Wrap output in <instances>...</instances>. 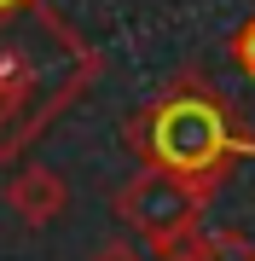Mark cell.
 I'll return each mask as SVG.
<instances>
[{
    "instance_id": "6da1fadb",
    "label": "cell",
    "mask_w": 255,
    "mask_h": 261,
    "mask_svg": "<svg viewBox=\"0 0 255 261\" xmlns=\"http://www.w3.org/2000/svg\"><path fill=\"white\" fill-rule=\"evenodd\" d=\"M99 47H87L47 0L0 12V163L23 157L29 140L99 82Z\"/></svg>"
},
{
    "instance_id": "7a4b0ae2",
    "label": "cell",
    "mask_w": 255,
    "mask_h": 261,
    "mask_svg": "<svg viewBox=\"0 0 255 261\" xmlns=\"http://www.w3.org/2000/svg\"><path fill=\"white\" fill-rule=\"evenodd\" d=\"M128 145L145 157V168L215 186L220 168L244 151V134L232 128L226 105H220L197 75H180L128 122Z\"/></svg>"
},
{
    "instance_id": "3957f363",
    "label": "cell",
    "mask_w": 255,
    "mask_h": 261,
    "mask_svg": "<svg viewBox=\"0 0 255 261\" xmlns=\"http://www.w3.org/2000/svg\"><path fill=\"white\" fill-rule=\"evenodd\" d=\"M209 192H215V186H197V180L162 174V168H139V174L116 192V221H122L151 255L168 261L174 250H186V244L203 232Z\"/></svg>"
},
{
    "instance_id": "277c9868",
    "label": "cell",
    "mask_w": 255,
    "mask_h": 261,
    "mask_svg": "<svg viewBox=\"0 0 255 261\" xmlns=\"http://www.w3.org/2000/svg\"><path fill=\"white\" fill-rule=\"evenodd\" d=\"M6 209L18 215L23 226H52L58 215L70 209V186H64L58 168L29 163V168H18V174L6 180Z\"/></svg>"
},
{
    "instance_id": "5b68a950",
    "label": "cell",
    "mask_w": 255,
    "mask_h": 261,
    "mask_svg": "<svg viewBox=\"0 0 255 261\" xmlns=\"http://www.w3.org/2000/svg\"><path fill=\"white\" fill-rule=\"evenodd\" d=\"M168 261H255V250L238 244L232 232H197L186 250H174Z\"/></svg>"
},
{
    "instance_id": "8992f818",
    "label": "cell",
    "mask_w": 255,
    "mask_h": 261,
    "mask_svg": "<svg viewBox=\"0 0 255 261\" xmlns=\"http://www.w3.org/2000/svg\"><path fill=\"white\" fill-rule=\"evenodd\" d=\"M93 261H157L145 244H133V238H104L99 250H93Z\"/></svg>"
},
{
    "instance_id": "52a82bcc",
    "label": "cell",
    "mask_w": 255,
    "mask_h": 261,
    "mask_svg": "<svg viewBox=\"0 0 255 261\" xmlns=\"http://www.w3.org/2000/svg\"><path fill=\"white\" fill-rule=\"evenodd\" d=\"M232 53H238V64H244L249 75H255V18L238 29V41H232Z\"/></svg>"
},
{
    "instance_id": "ba28073f",
    "label": "cell",
    "mask_w": 255,
    "mask_h": 261,
    "mask_svg": "<svg viewBox=\"0 0 255 261\" xmlns=\"http://www.w3.org/2000/svg\"><path fill=\"white\" fill-rule=\"evenodd\" d=\"M18 6H29V0H0V12H18Z\"/></svg>"
}]
</instances>
